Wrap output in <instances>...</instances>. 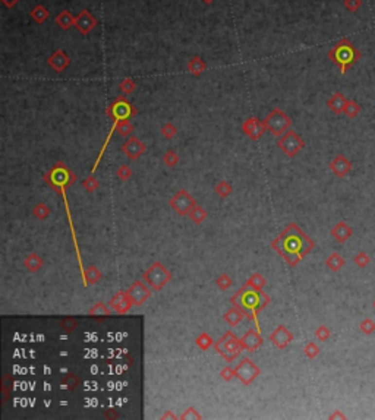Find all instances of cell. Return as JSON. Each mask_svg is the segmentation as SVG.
Wrapping results in <instances>:
<instances>
[{
    "instance_id": "1",
    "label": "cell",
    "mask_w": 375,
    "mask_h": 420,
    "mask_svg": "<svg viewBox=\"0 0 375 420\" xmlns=\"http://www.w3.org/2000/svg\"><path fill=\"white\" fill-rule=\"evenodd\" d=\"M271 247L280 253L290 266H295L314 249V242L296 223H290L286 230L273 240Z\"/></svg>"
},
{
    "instance_id": "2",
    "label": "cell",
    "mask_w": 375,
    "mask_h": 420,
    "mask_svg": "<svg viewBox=\"0 0 375 420\" xmlns=\"http://www.w3.org/2000/svg\"><path fill=\"white\" fill-rule=\"evenodd\" d=\"M270 298L263 290H255L248 286H243L234 296L230 298V302L243 311V314L257 322V315L270 303Z\"/></svg>"
},
{
    "instance_id": "3",
    "label": "cell",
    "mask_w": 375,
    "mask_h": 420,
    "mask_svg": "<svg viewBox=\"0 0 375 420\" xmlns=\"http://www.w3.org/2000/svg\"><path fill=\"white\" fill-rule=\"evenodd\" d=\"M328 59L340 68V73L344 75L359 59L360 52L352 44L349 38H341L328 52Z\"/></svg>"
},
{
    "instance_id": "4",
    "label": "cell",
    "mask_w": 375,
    "mask_h": 420,
    "mask_svg": "<svg viewBox=\"0 0 375 420\" xmlns=\"http://www.w3.org/2000/svg\"><path fill=\"white\" fill-rule=\"evenodd\" d=\"M143 280L154 292H161L172 281V272L160 261H156L144 271Z\"/></svg>"
},
{
    "instance_id": "5",
    "label": "cell",
    "mask_w": 375,
    "mask_h": 420,
    "mask_svg": "<svg viewBox=\"0 0 375 420\" xmlns=\"http://www.w3.org/2000/svg\"><path fill=\"white\" fill-rule=\"evenodd\" d=\"M214 350L227 363H232L236 357L240 356V353L243 351V347H242L240 338H237L232 331H227L214 343Z\"/></svg>"
},
{
    "instance_id": "6",
    "label": "cell",
    "mask_w": 375,
    "mask_h": 420,
    "mask_svg": "<svg viewBox=\"0 0 375 420\" xmlns=\"http://www.w3.org/2000/svg\"><path fill=\"white\" fill-rule=\"evenodd\" d=\"M44 180H46L52 188H54V189L59 188V191H62V189L71 188V186L76 182V175H75L71 169H68V166H66L65 163L59 161V163H56V164L50 169V172L44 176Z\"/></svg>"
},
{
    "instance_id": "7",
    "label": "cell",
    "mask_w": 375,
    "mask_h": 420,
    "mask_svg": "<svg viewBox=\"0 0 375 420\" xmlns=\"http://www.w3.org/2000/svg\"><path fill=\"white\" fill-rule=\"evenodd\" d=\"M264 124L267 127V130H270L274 136L280 138L282 135H285L287 130H290L292 127V119L287 116L286 111H283L282 108H273L267 117L264 119Z\"/></svg>"
},
{
    "instance_id": "8",
    "label": "cell",
    "mask_w": 375,
    "mask_h": 420,
    "mask_svg": "<svg viewBox=\"0 0 375 420\" xmlns=\"http://www.w3.org/2000/svg\"><path fill=\"white\" fill-rule=\"evenodd\" d=\"M138 110L135 108V105H132L128 100L126 95H119L110 105H107L106 108V114L113 120H129L131 117L137 116Z\"/></svg>"
},
{
    "instance_id": "9",
    "label": "cell",
    "mask_w": 375,
    "mask_h": 420,
    "mask_svg": "<svg viewBox=\"0 0 375 420\" xmlns=\"http://www.w3.org/2000/svg\"><path fill=\"white\" fill-rule=\"evenodd\" d=\"M277 147L282 150V153L285 156L293 158L305 148V141L302 139L301 135H298L293 129H290L279 138Z\"/></svg>"
},
{
    "instance_id": "10",
    "label": "cell",
    "mask_w": 375,
    "mask_h": 420,
    "mask_svg": "<svg viewBox=\"0 0 375 420\" xmlns=\"http://www.w3.org/2000/svg\"><path fill=\"white\" fill-rule=\"evenodd\" d=\"M234 375L245 386H248L261 375V369L254 363V360L248 359V357H243L234 366Z\"/></svg>"
},
{
    "instance_id": "11",
    "label": "cell",
    "mask_w": 375,
    "mask_h": 420,
    "mask_svg": "<svg viewBox=\"0 0 375 420\" xmlns=\"http://www.w3.org/2000/svg\"><path fill=\"white\" fill-rule=\"evenodd\" d=\"M169 205L178 215L186 217L189 215L191 210L196 205V201L186 189H179L169 201Z\"/></svg>"
},
{
    "instance_id": "12",
    "label": "cell",
    "mask_w": 375,
    "mask_h": 420,
    "mask_svg": "<svg viewBox=\"0 0 375 420\" xmlns=\"http://www.w3.org/2000/svg\"><path fill=\"white\" fill-rule=\"evenodd\" d=\"M120 151L125 157H128L131 161H137L147 153V145L137 136H129L120 147Z\"/></svg>"
},
{
    "instance_id": "13",
    "label": "cell",
    "mask_w": 375,
    "mask_h": 420,
    "mask_svg": "<svg viewBox=\"0 0 375 420\" xmlns=\"http://www.w3.org/2000/svg\"><path fill=\"white\" fill-rule=\"evenodd\" d=\"M151 287L144 281H141V280H137V281H134L132 284H131V287L128 289V293H129V296L132 298V300H134V305L137 306V308H140V306H143L148 299H150V296H151Z\"/></svg>"
},
{
    "instance_id": "14",
    "label": "cell",
    "mask_w": 375,
    "mask_h": 420,
    "mask_svg": "<svg viewBox=\"0 0 375 420\" xmlns=\"http://www.w3.org/2000/svg\"><path fill=\"white\" fill-rule=\"evenodd\" d=\"M108 306L111 308V311L117 315H125L128 314L134 305L132 298L129 296L128 292H117L114 296H111V299L108 300Z\"/></svg>"
},
{
    "instance_id": "15",
    "label": "cell",
    "mask_w": 375,
    "mask_h": 420,
    "mask_svg": "<svg viewBox=\"0 0 375 420\" xmlns=\"http://www.w3.org/2000/svg\"><path fill=\"white\" fill-rule=\"evenodd\" d=\"M242 130L246 136L251 138L252 141H258L266 133L267 127L264 124V120H260L258 117H249L242 123Z\"/></svg>"
},
{
    "instance_id": "16",
    "label": "cell",
    "mask_w": 375,
    "mask_h": 420,
    "mask_svg": "<svg viewBox=\"0 0 375 420\" xmlns=\"http://www.w3.org/2000/svg\"><path fill=\"white\" fill-rule=\"evenodd\" d=\"M97 24H98L97 18H94V17L89 14V11H87V9L81 11V12L75 17V28H76L78 33L82 34V35H88V34L97 27Z\"/></svg>"
},
{
    "instance_id": "17",
    "label": "cell",
    "mask_w": 375,
    "mask_h": 420,
    "mask_svg": "<svg viewBox=\"0 0 375 420\" xmlns=\"http://www.w3.org/2000/svg\"><path fill=\"white\" fill-rule=\"evenodd\" d=\"M240 343L243 347V351H255L264 344V338L260 332V330H248L242 337Z\"/></svg>"
},
{
    "instance_id": "18",
    "label": "cell",
    "mask_w": 375,
    "mask_h": 420,
    "mask_svg": "<svg viewBox=\"0 0 375 420\" xmlns=\"http://www.w3.org/2000/svg\"><path fill=\"white\" fill-rule=\"evenodd\" d=\"M270 341L280 350L286 349L292 341H293V334L289 331L287 327L279 325L271 334H270Z\"/></svg>"
},
{
    "instance_id": "19",
    "label": "cell",
    "mask_w": 375,
    "mask_h": 420,
    "mask_svg": "<svg viewBox=\"0 0 375 420\" xmlns=\"http://www.w3.org/2000/svg\"><path fill=\"white\" fill-rule=\"evenodd\" d=\"M352 170V161L349 158H346V156L343 154H337L331 163H330V172L334 173V176L337 177H344L350 173Z\"/></svg>"
},
{
    "instance_id": "20",
    "label": "cell",
    "mask_w": 375,
    "mask_h": 420,
    "mask_svg": "<svg viewBox=\"0 0 375 420\" xmlns=\"http://www.w3.org/2000/svg\"><path fill=\"white\" fill-rule=\"evenodd\" d=\"M47 63H49V66H50L54 72L60 73V72H63V70L68 69V66L71 65V59H69V56H68L63 50L59 49V50L53 52V54L49 57Z\"/></svg>"
},
{
    "instance_id": "21",
    "label": "cell",
    "mask_w": 375,
    "mask_h": 420,
    "mask_svg": "<svg viewBox=\"0 0 375 420\" xmlns=\"http://www.w3.org/2000/svg\"><path fill=\"white\" fill-rule=\"evenodd\" d=\"M352 234H353V228H352L347 223H344V221L337 223V224L331 228V236H333L337 242H340V243L347 242V240L352 237Z\"/></svg>"
},
{
    "instance_id": "22",
    "label": "cell",
    "mask_w": 375,
    "mask_h": 420,
    "mask_svg": "<svg viewBox=\"0 0 375 420\" xmlns=\"http://www.w3.org/2000/svg\"><path fill=\"white\" fill-rule=\"evenodd\" d=\"M347 98L341 92H334L328 100H327V107L334 113V114H343L344 107H346Z\"/></svg>"
},
{
    "instance_id": "23",
    "label": "cell",
    "mask_w": 375,
    "mask_h": 420,
    "mask_svg": "<svg viewBox=\"0 0 375 420\" xmlns=\"http://www.w3.org/2000/svg\"><path fill=\"white\" fill-rule=\"evenodd\" d=\"M82 277L85 280V286H94L103 278V272L95 265H89L82 271Z\"/></svg>"
},
{
    "instance_id": "24",
    "label": "cell",
    "mask_w": 375,
    "mask_h": 420,
    "mask_svg": "<svg viewBox=\"0 0 375 420\" xmlns=\"http://www.w3.org/2000/svg\"><path fill=\"white\" fill-rule=\"evenodd\" d=\"M245 318V314L242 309H239L237 306H232L224 315H223V319L229 324V327H237Z\"/></svg>"
},
{
    "instance_id": "25",
    "label": "cell",
    "mask_w": 375,
    "mask_h": 420,
    "mask_svg": "<svg viewBox=\"0 0 375 420\" xmlns=\"http://www.w3.org/2000/svg\"><path fill=\"white\" fill-rule=\"evenodd\" d=\"M111 314H113V311H111V308L108 306V303L106 305V303H103V302L94 303V305L89 308V311H88V315H89L91 318H108V316H111Z\"/></svg>"
},
{
    "instance_id": "26",
    "label": "cell",
    "mask_w": 375,
    "mask_h": 420,
    "mask_svg": "<svg viewBox=\"0 0 375 420\" xmlns=\"http://www.w3.org/2000/svg\"><path fill=\"white\" fill-rule=\"evenodd\" d=\"M24 266H25L30 272H37V271H40V269L44 266V261H43V258H41L37 252H33V253H30V255L24 259Z\"/></svg>"
},
{
    "instance_id": "27",
    "label": "cell",
    "mask_w": 375,
    "mask_h": 420,
    "mask_svg": "<svg viewBox=\"0 0 375 420\" xmlns=\"http://www.w3.org/2000/svg\"><path fill=\"white\" fill-rule=\"evenodd\" d=\"M186 69L189 70L191 75H194V76H199V75H202V73L207 70V63L204 62V59L195 56V57H192V59L188 62Z\"/></svg>"
},
{
    "instance_id": "28",
    "label": "cell",
    "mask_w": 375,
    "mask_h": 420,
    "mask_svg": "<svg viewBox=\"0 0 375 420\" xmlns=\"http://www.w3.org/2000/svg\"><path fill=\"white\" fill-rule=\"evenodd\" d=\"M344 263H346V261H344V258H343L339 252H333V253H330L328 258L325 259V265H327V268L331 269L333 272L340 271V269L344 266Z\"/></svg>"
},
{
    "instance_id": "29",
    "label": "cell",
    "mask_w": 375,
    "mask_h": 420,
    "mask_svg": "<svg viewBox=\"0 0 375 420\" xmlns=\"http://www.w3.org/2000/svg\"><path fill=\"white\" fill-rule=\"evenodd\" d=\"M56 24H57V27H60L65 31L71 30L72 27H75V17L69 11H62L56 17Z\"/></svg>"
},
{
    "instance_id": "30",
    "label": "cell",
    "mask_w": 375,
    "mask_h": 420,
    "mask_svg": "<svg viewBox=\"0 0 375 420\" xmlns=\"http://www.w3.org/2000/svg\"><path fill=\"white\" fill-rule=\"evenodd\" d=\"M266 284H267L266 277L263 274H260V272H254L251 277L248 278V281H246L245 286L251 287V289H255V290H263L266 287Z\"/></svg>"
},
{
    "instance_id": "31",
    "label": "cell",
    "mask_w": 375,
    "mask_h": 420,
    "mask_svg": "<svg viewBox=\"0 0 375 420\" xmlns=\"http://www.w3.org/2000/svg\"><path fill=\"white\" fill-rule=\"evenodd\" d=\"M195 224H202L207 218H208V212L205 211V208L204 207H201V205H195L192 210H191V212H189V215H188Z\"/></svg>"
},
{
    "instance_id": "32",
    "label": "cell",
    "mask_w": 375,
    "mask_h": 420,
    "mask_svg": "<svg viewBox=\"0 0 375 420\" xmlns=\"http://www.w3.org/2000/svg\"><path fill=\"white\" fill-rule=\"evenodd\" d=\"M30 17H31V19L36 21L37 24H43V22H46V21L49 19L50 14H49V11H47L43 5H37V6L30 12Z\"/></svg>"
},
{
    "instance_id": "33",
    "label": "cell",
    "mask_w": 375,
    "mask_h": 420,
    "mask_svg": "<svg viewBox=\"0 0 375 420\" xmlns=\"http://www.w3.org/2000/svg\"><path fill=\"white\" fill-rule=\"evenodd\" d=\"M113 124L116 126V130L120 136H131V133L134 132V124L129 120H116L113 122Z\"/></svg>"
},
{
    "instance_id": "34",
    "label": "cell",
    "mask_w": 375,
    "mask_h": 420,
    "mask_svg": "<svg viewBox=\"0 0 375 420\" xmlns=\"http://www.w3.org/2000/svg\"><path fill=\"white\" fill-rule=\"evenodd\" d=\"M195 344H196V347H198L199 350L207 351V350H210V349L214 346V340L211 338L210 334H207V332H201V334L196 337Z\"/></svg>"
},
{
    "instance_id": "35",
    "label": "cell",
    "mask_w": 375,
    "mask_h": 420,
    "mask_svg": "<svg viewBox=\"0 0 375 420\" xmlns=\"http://www.w3.org/2000/svg\"><path fill=\"white\" fill-rule=\"evenodd\" d=\"M214 191H215V193H217L220 198L226 199V198H229V196L232 195V192H233V186H232L227 180H220V182L215 185Z\"/></svg>"
},
{
    "instance_id": "36",
    "label": "cell",
    "mask_w": 375,
    "mask_h": 420,
    "mask_svg": "<svg viewBox=\"0 0 375 420\" xmlns=\"http://www.w3.org/2000/svg\"><path fill=\"white\" fill-rule=\"evenodd\" d=\"M33 215L40 220V221H44L50 217V208L44 204V202H38L36 204V207L33 208Z\"/></svg>"
},
{
    "instance_id": "37",
    "label": "cell",
    "mask_w": 375,
    "mask_h": 420,
    "mask_svg": "<svg viewBox=\"0 0 375 420\" xmlns=\"http://www.w3.org/2000/svg\"><path fill=\"white\" fill-rule=\"evenodd\" d=\"M161 161L169 167V169H173V167H176L178 164H179V161H180V157H179V154L176 153V151H173V150H169V151H166L164 153V156L161 157Z\"/></svg>"
},
{
    "instance_id": "38",
    "label": "cell",
    "mask_w": 375,
    "mask_h": 420,
    "mask_svg": "<svg viewBox=\"0 0 375 420\" xmlns=\"http://www.w3.org/2000/svg\"><path fill=\"white\" fill-rule=\"evenodd\" d=\"M119 89L122 91L123 95H129V94H132L137 89V82L132 78H125V79L120 81Z\"/></svg>"
},
{
    "instance_id": "39",
    "label": "cell",
    "mask_w": 375,
    "mask_h": 420,
    "mask_svg": "<svg viewBox=\"0 0 375 420\" xmlns=\"http://www.w3.org/2000/svg\"><path fill=\"white\" fill-rule=\"evenodd\" d=\"M215 284H217V287H218L220 290L226 292V290H229V289L233 286V280H232L230 275H227L226 272H223V274H220V275L217 277Z\"/></svg>"
},
{
    "instance_id": "40",
    "label": "cell",
    "mask_w": 375,
    "mask_h": 420,
    "mask_svg": "<svg viewBox=\"0 0 375 420\" xmlns=\"http://www.w3.org/2000/svg\"><path fill=\"white\" fill-rule=\"evenodd\" d=\"M359 113H360V105L355 100H347L343 114H346L349 119H355Z\"/></svg>"
},
{
    "instance_id": "41",
    "label": "cell",
    "mask_w": 375,
    "mask_h": 420,
    "mask_svg": "<svg viewBox=\"0 0 375 420\" xmlns=\"http://www.w3.org/2000/svg\"><path fill=\"white\" fill-rule=\"evenodd\" d=\"M82 188L85 189V192L92 193V192H95L100 188V182H98V179L95 176H88V177H85L82 180Z\"/></svg>"
},
{
    "instance_id": "42",
    "label": "cell",
    "mask_w": 375,
    "mask_h": 420,
    "mask_svg": "<svg viewBox=\"0 0 375 420\" xmlns=\"http://www.w3.org/2000/svg\"><path fill=\"white\" fill-rule=\"evenodd\" d=\"M62 385L63 386H66L68 389H71V391H73L78 385H79V378L75 375V373H66L63 378H62Z\"/></svg>"
},
{
    "instance_id": "43",
    "label": "cell",
    "mask_w": 375,
    "mask_h": 420,
    "mask_svg": "<svg viewBox=\"0 0 375 420\" xmlns=\"http://www.w3.org/2000/svg\"><path fill=\"white\" fill-rule=\"evenodd\" d=\"M116 176L119 180L122 182H126L132 177V169L128 164H120L116 170Z\"/></svg>"
},
{
    "instance_id": "44",
    "label": "cell",
    "mask_w": 375,
    "mask_h": 420,
    "mask_svg": "<svg viewBox=\"0 0 375 420\" xmlns=\"http://www.w3.org/2000/svg\"><path fill=\"white\" fill-rule=\"evenodd\" d=\"M304 354H305L309 360H312V359H315V357L320 354V347L317 346V343L308 341V343L305 344V347H304Z\"/></svg>"
},
{
    "instance_id": "45",
    "label": "cell",
    "mask_w": 375,
    "mask_h": 420,
    "mask_svg": "<svg viewBox=\"0 0 375 420\" xmlns=\"http://www.w3.org/2000/svg\"><path fill=\"white\" fill-rule=\"evenodd\" d=\"M161 135L166 138V139H173L176 135H178V127L172 123V122H167L161 126Z\"/></svg>"
},
{
    "instance_id": "46",
    "label": "cell",
    "mask_w": 375,
    "mask_h": 420,
    "mask_svg": "<svg viewBox=\"0 0 375 420\" xmlns=\"http://www.w3.org/2000/svg\"><path fill=\"white\" fill-rule=\"evenodd\" d=\"M60 328L66 332H73L76 328H78V321L75 318H71V316H66L60 321Z\"/></svg>"
},
{
    "instance_id": "47",
    "label": "cell",
    "mask_w": 375,
    "mask_h": 420,
    "mask_svg": "<svg viewBox=\"0 0 375 420\" xmlns=\"http://www.w3.org/2000/svg\"><path fill=\"white\" fill-rule=\"evenodd\" d=\"M359 328H360V331H362L365 335H371V334L375 332V322H374V319H371V318H365V319L360 322Z\"/></svg>"
},
{
    "instance_id": "48",
    "label": "cell",
    "mask_w": 375,
    "mask_h": 420,
    "mask_svg": "<svg viewBox=\"0 0 375 420\" xmlns=\"http://www.w3.org/2000/svg\"><path fill=\"white\" fill-rule=\"evenodd\" d=\"M353 262H355L359 268H366V266L369 265V262H371V258H369V255H368L366 252H359V253L355 255Z\"/></svg>"
},
{
    "instance_id": "49",
    "label": "cell",
    "mask_w": 375,
    "mask_h": 420,
    "mask_svg": "<svg viewBox=\"0 0 375 420\" xmlns=\"http://www.w3.org/2000/svg\"><path fill=\"white\" fill-rule=\"evenodd\" d=\"M331 337V331L330 328H327L325 325H321L315 330V338L320 341H327Z\"/></svg>"
},
{
    "instance_id": "50",
    "label": "cell",
    "mask_w": 375,
    "mask_h": 420,
    "mask_svg": "<svg viewBox=\"0 0 375 420\" xmlns=\"http://www.w3.org/2000/svg\"><path fill=\"white\" fill-rule=\"evenodd\" d=\"M179 419H182V420H189V419H196V420H199V419H202V416L194 408V407H188L180 416H179Z\"/></svg>"
},
{
    "instance_id": "51",
    "label": "cell",
    "mask_w": 375,
    "mask_h": 420,
    "mask_svg": "<svg viewBox=\"0 0 375 420\" xmlns=\"http://www.w3.org/2000/svg\"><path fill=\"white\" fill-rule=\"evenodd\" d=\"M343 6L349 11V12H356L357 9H360L362 6V0H344L343 2Z\"/></svg>"
},
{
    "instance_id": "52",
    "label": "cell",
    "mask_w": 375,
    "mask_h": 420,
    "mask_svg": "<svg viewBox=\"0 0 375 420\" xmlns=\"http://www.w3.org/2000/svg\"><path fill=\"white\" fill-rule=\"evenodd\" d=\"M220 376H221V379L223 381H226V382H229V381H232L236 375H234V368H230V366H224L223 369H221V372H220Z\"/></svg>"
},
{
    "instance_id": "53",
    "label": "cell",
    "mask_w": 375,
    "mask_h": 420,
    "mask_svg": "<svg viewBox=\"0 0 375 420\" xmlns=\"http://www.w3.org/2000/svg\"><path fill=\"white\" fill-rule=\"evenodd\" d=\"M0 2H2L8 9H12V8H15L21 0H0Z\"/></svg>"
},
{
    "instance_id": "54",
    "label": "cell",
    "mask_w": 375,
    "mask_h": 420,
    "mask_svg": "<svg viewBox=\"0 0 375 420\" xmlns=\"http://www.w3.org/2000/svg\"><path fill=\"white\" fill-rule=\"evenodd\" d=\"M330 419H346V414H341L340 410H337L336 413H333V414L330 416Z\"/></svg>"
},
{
    "instance_id": "55",
    "label": "cell",
    "mask_w": 375,
    "mask_h": 420,
    "mask_svg": "<svg viewBox=\"0 0 375 420\" xmlns=\"http://www.w3.org/2000/svg\"><path fill=\"white\" fill-rule=\"evenodd\" d=\"M160 419H176V414H173V413H170V411H167V413H164Z\"/></svg>"
},
{
    "instance_id": "56",
    "label": "cell",
    "mask_w": 375,
    "mask_h": 420,
    "mask_svg": "<svg viewBox=\"0 0 375 420\" xmlns=\"http://www.w3.org/2000/svg\"><path fill=\"white\" fill-rule=\"evenodd\" d=\"M202 3H205V5H211V3H214L215 0H201Z\"/></svg>"
},
{
    "instance_id": "57",
    "label": "cell",
    "mask_w": 375,
    "mask_h": 420,
    "mask_svg": "<svg viewBox=\"0 0 375 420\" xmlns=\"http://www.w3.org/2000/svg\"><path fill=\"white\" fill-rule=\"evenodd\" d=\"M374 308H375V302H374Z\"/></svg>"
}]
</instances>
